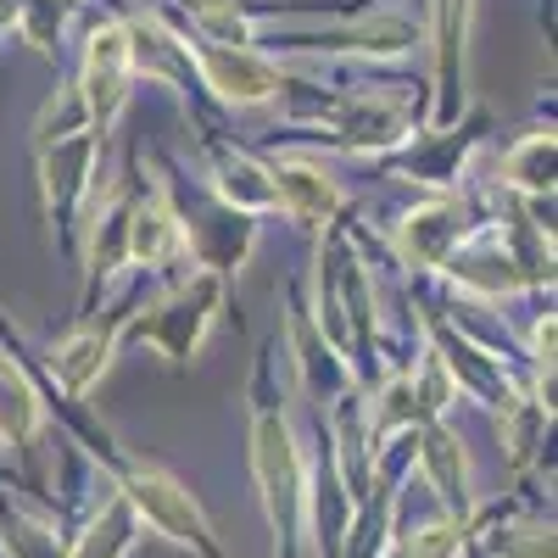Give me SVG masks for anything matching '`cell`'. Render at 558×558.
Masks as SVG:
<instances>
[{
  "instance_id": "obj_1",
  "label": "cell",
  "mask_w": 558,
  "mask_h": 558,
  "mask_svg": "<svg viewBox=\"0 0 558 558\" xmlns=\"http://www.w3.org/2000/svg\"><path fill=\"white\" fill-rule=\"evenodd\" d=\"M274 352L263 347L252 363V475L274 531V558H302L307 547V447L286 413L274 380Z\"/></svg>"
},
{
  "instance_id": "obj_2",
  "label": "cell",
  "mask_w": 558,
  "mask_h": 558,
  "mask_svg": "<svg viewBox=\"0 0 558 558\" xmlns=\"http://www.w3.org/2000/svg\"><path fill=\"white\" fill-rule=\"evenodd\" d=\"M157 191L179 223V246H184V263H196L202 274H218L229 279L257 246V218L235 213L229 202H218L207 184H191L179 173V162L162 157V173H157Z\"/></svg>"
},
{
  "instance_id": "obj_3",
  "label": "cell",
  "mask_w": 558,
  "mask_h": 558,
  "mask_svg": "<svg viewBox=\"0 0 558 558\" xmlns=\"http://www.w3.org/2000/svg\"><path fill=\"white\" fill-rule=\"evenodd\" d=\"M223 302H229V279L196 268L191 279H173L157 302L140 307L123 324V341H146L151 352L168 357V368H184L202 352V341L213 330V318L223 313Z\"/></svg>"
},
{
  "instance_id": "obj_4",
  "label": "cell",
  "mask_w": 558,
  "mask_h": 558,
  "mask_svg": "<svg viewBox=\"0 0 558 558\" xmlns=\"http://www.w3.org/2000/svg\"><path fill=\"white\" fill-rule=\"evenodd\" d=\"M151 279L157 274H134V286L112 302V307H101V313H84L73 330L45 352V357H34L39 363V375L51 380L62 397H73V402H84L89 397V386H96L107 368H112V352H118V341H123V324L140 313V296L151 291Z\"/></svg>"
},
{
  "instance_id": "obj_5",
  "label": "cell",
  "mask_w": 558,
  "mask_h": 558,
  "mask_svg": "<svg viewBox=\"0 0 558 558\" xmlns=\"http://www.w3.org/2000/svg\"><path fill=\"white\" fill-rule=\"evenodd\" d=\"M101 146H107V140H101L96 129H78V134H62V140H45V146H34L45 218H51L57 252H62L68 263H78V223H84L89 196H96Z\"/></svg>"
},
{
  "instance_id": "obj_6",
  "label": "cell",
  "mask_w": 558,
  "mask_h": 558,
  "mask_svg": "<svg viewBox=\"0 0 558 558\" xmlns=\"http://www.w3.org/2000/svg\"><path fill=\"white\" fill-rule=\"evenodd\" d=\"M486 218H492V196H470V191L425 196L397 223H386L391 257H397V268H413V274H441V263L470 241Z\"/></svg>"
},
{
  "instance_id": "obj_7",
  "label": "cell",
  "mask_w": 558,
  "mask_h": 558,
  "mask_svg": "<svg viewBox=\"0 0 558 558\" xmlns=\"http://www.w3.org/2000/svg\"><path fill=\"white\" fill-rule=\"evenodd\" d=\"M73 89L89 112V129L107 140L118 112L129 107V89H134V51H129V28H123L118 12H101V17L84 23V51H78Z\"/></svg>"
},
{
  "instance_id": "obj_8",
  "label": "cell",
  "mask_w": 558,
  "mask_h": 558,
  "mask_svg": "<svg viewBox=\"0 0 558 558\" xmlns=\"http://www.w3.org/2000/svg\"><path fill=\"white\" fill-rule=\"evenodd\" d=\"M486 134H492V112L486 107H463L458 123L425 129V134H413V146H397L386 157V173L413 179V184H425L430 196H441V191H452V184H458L463 162L475 157V146H481Z\"/></svg>"
},
{
  "instance_id": "obj_9",
  "label": "cell",
  "mask_w": 558,
  "mask_h": 558,
  "mask_svg": "<svg viewBox=\"0 0 558 558\" xmlns=\"http://www.w3.org/2000/svg\"><path fill=\"white\" fill-rule=\"evenodd\" d=\"M470 23L475 0H430V45H436V84H430V129H447L470 107Z\"/></svg>"
},
{
  "instance_id": "obj_10",
  "label": "cell",
  "mask_w": 558,
  "mask_h": 558,
  "mask_svg": "<svg viewBox=\"0 0 558 558\" xmlns=\"http://www.w3.org/2000/svg\"><path fill=\"white\" fill-rule=\"evenodd\" d=\"M268 168V191H274V213H286L291 223L324 229L341 218V184L318 157H286V151H263L252 146Z\"/></svg>"
},
{
  "instance_id": "obj_11",
  "label": "cell",
  "mask_w": 558,
  "mask_h": 558,
  "mask_svg": "<svg viewBox=\"0 0 558 558\" xmlns=\"http://www.w3.org/2000/svg\"><path fill=\"white\" fill-rule=\"evenodd\" d=\"M413 470H418V481H425V492L436 497L441 514H452V520L481 514V497H475V481H470V452H463V441H458V430L447 425V418L418 425Z\"/></svg>"
},
{
  "instance_id": "obj_12",
  "label": "cell",
  "mask_w": 558,
  "mask_h": 558,
  "mask_svg": "<svg viewBox=\"0 0 558 558\" xmlns=\"http://www.w3.org/2000/svg\"><path fill=\"white\" fill-rule=\"evenodd\" d=\"M425 34H418L413 17H397V12H352L347 28H330V34H268L257 45H286V51H357V57H402L408 45H418ZM252 45V51H257Z\"/></svg>"
},
{
  "instance_id": "obj_13",
  "label": "cell",
  "mask_w": 558,
  "mask_h": 558,
  "mask_svg": "<svg viewBox=\"0 0 558 558\" xmlns=\"http://www.w3.org/2000/svg\"><path fill=\"white\" fill-rule=\"evenodd\" d=\"M39 430H45V402H39V391L28 380V368L0 347V452H17V463H23L17 486L34 492V497H45L39 492V463H34Z\"/></svg>"
},
{
  "instance_id": "obj_14",
  "label": "cell",
  "mask_w": 558,
  "mask_h": 558,
  "mask_svg": "<svg viewBox=\"0 0 558 558\" xmlns=\"http://www.w3.org/2000/svg\"><path fill=\"white\" fill-rule=\"evenodd\" d=\"M73 525L78 520H68L45 497L23 492L17 481H12V492L0 486V558H62Z\"/></svg>"
},
{
  "instance_id": "obj_15",
  "label": "cell",
  "mask_w": 558,
  "mask_h": 558,
  "mask_svg": "<svg viewBox=\"0 0 558 558\" xmlns=\"http://www.w3.org/2000/svg\"><path fill=\"white\" fill-rule=\"evenodd\" d=\"M475 558H558V536H553V514L525 508L520 497H508L502 508H481L475 514V536H470Z\"/></svg>"
},
{
  "instance_id": "obj_16",
  "label": "cell",
  "mask_w": 558,
  "mask_h": 558,
  "mask_svg": "<svg viewBox=\"0 0 558 558\" xmlns=\"http://www.w3.org/2000/svg\"><path fill=\"white\" fill-rule=\"evenodd\" d=\"M134 536H140L134 508H129V502L112 492V481L101 475V481H96V502H89V508H84V520L73 525L62 558H129Z\"/></svg>"
},
{
  "instance_id": "obj_17",
  "label": "cell",
  "mask_w": 558,
  "mask_h": 558,
  "mask_svg": "<svg viewBox=\"0 0 558 558\" xmlns=\"http://www.w3.org/2000/svg\"><path fill=\"white\" fill-rule=\"evenodd\" d=\"M497 413V430H502V458H508V475H525L531 463L542 458V447H547V430H553V413L514 380L502 391V402L492 408Z\"/></svg>"
},
{
  "instance_id": "obj_18",
  "label": "cell",
  "mask_w": 558,
  "mask_h": 558,
  "mask_svg": "<svg viewBox=\"0 0 558 558\" xmlns=\"http://www.w3.org/2000/svg\"><path fill=\"white\" fill-rule=\"evenodd\" d=\"M553 162H558L553 123L520 134L514 146L502 151V162H497V191L514 196V202H553Z\"/></svg>"
},
{
  "instance_id": "obj_19",
  "label": "cell",
  "mask_w": 558,
  "mask_h": 558,
  "mask_svg": "<svg viewBox=\"0 0 558 558\" xmlns=\"http://www.w3.org/2000/svg\"><path fill=\"white\" fill-rule=\"evenodd\" d=\"M470 536H475V520H452V514L436 508L430 520H413V525L397 520V536H391L386 558H463L470 553Z\"/></svg>"
},
{
  "instance_id": "obj_20",
  "label": "cell",
  "mask_w": 558,
  "mask_h": 558,
  "mask_svg": "<svg viewBox=\"0 0 558 558\" xmlns=\"http://www.w3.org/2000/svg\"><path fill=\"white\" fill-rule=\"evenodd\" d=\"M73 7H57V0H17L12 28L34 45L45 62H62V28H68Z\"/></svg>"
},
{
  "instance_id": "obj_21",
  "label": "cell",
  "mask_w": 558,
  "mask_h": 558,
  "mask_svg": "<svg viewBox=\"0 0 558 558\" xmlns=\"http://www.w3.org/2000/svg\"><path fill=\"white\" fill-rule=\"evenodd\" d=\"M57 7H73V12H78V7H84V0H57Z\"/></svg>"
}]
</instances>
